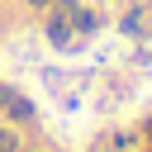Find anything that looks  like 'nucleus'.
<instances>
[{
  "label": "nucleus",
  "instance_id": "1",
  "mask_svg": "<svg viewBox=\"0 0 152 152\" xmlns=\"http://www.w3.org/2000/svg\"><path fill=\"white\" fill-rule=\"evenodd\" d=\"M0 100H5V109H10V114H19V119H28V114H33V109H28V100H24V95H14V90H0Z\"/></svg>",
  "mask_w": 152,
  "mask_h": 152
},
{
  "label": "nucleus",
  "instance_id": "2",
  "mask_svg": "<svg viewBox=\"0 0 152 152\" xmlns=\"http://www.w3.org/2000/svg\"><path fill=\"white\" fill-rule=\"evenodd\" d=\"M0 152H14V133H0Z\"/></svg>",
  "mask_w": 152,
  "mask_h": 152
},
{
  "label": "nucleus",
  "instance_id": "3",
  "mask_svg": "<svg viewBox=\"0 0 152 152\" xmlns=\"http://www.w3.org/2000/svg\"><path fill=\"white\" fill-rule=\"evenodd\" d=\"M33 5H48V0H33Z\"/></svg>",
  "mask_w": 152,
  "mask_h": 152
}]
</instances>
